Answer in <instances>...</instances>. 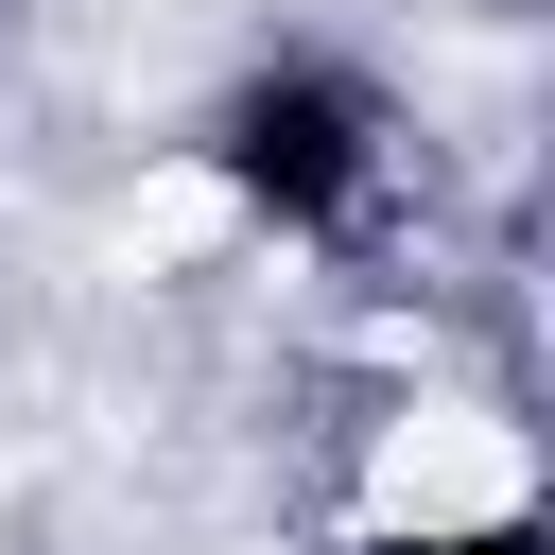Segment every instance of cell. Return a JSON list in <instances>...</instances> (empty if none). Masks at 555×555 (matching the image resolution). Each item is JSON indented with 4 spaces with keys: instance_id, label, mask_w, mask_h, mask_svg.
<instances>
[{
    "instance_id": "1",
    "label": "cell",
    "mask_w": 555,
    "mask_h": 555,
    "mask_svg": "<svg viewBox=\"0 0 555 555\" xmlns=\"http://www.w3.org/2000/svg\"><path fill=\"white\" fill-rule=\"evenodd\" d=\"M364 503H382V538H416V555H486V538H520L538 451H520V416H486V399H399Z\"/></svg>"
}]
</instances>
